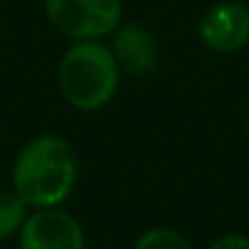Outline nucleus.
<instances>
[{
  "label": "nucleus",
  "instance_id": "f257e3e1",
  "mask_svg": "<svg viewBox=\"0 0 249 249\" xmlns=\"http://www.w3.org/2000/svg\"><path fill=\"white\" fill-rule=\"evenodd\" d=\"M78 157L59 135H39L27 142L13 164V191L30 208H56L76 188Z\"/></svg>",
  "mask_w": 249,
  "mask_h": 249
},
{
  "label": "nucleus",
  "instance_id": "f03ea898",
  "mask_svg": "<svg viewBox=\"0 0 249 249\" xmlns=\"http://www.w3.org/2000/svg\"><path fill=\"white\" fill-rule=\"evenodd\" d=\"M120 86V64L110 47L98 39L76 42L59 64V88L76 110L105 107Z\"/></svg>",
  "mask_w": 249,
  "mask_h": 249
},
{
  "label": "nucleus",
  "instance_id": "7ed1b4c3",
  "mask_svg": "<svg viewBox=\"0 0 249 249\" xmlns=\"http://www.w3.org/2000/svg\"><path fill=\"white\" fill-rule=\"evenodd\" d=\"M44 13L59 35L88 42L117 30L122 0H44Z\"/></svg>",
  "mask_w": 249,
  "mask_h": 249
},
{
  "label": "nucleus",
  "instance_id": "20e7f679",
  "mask_svg": "<svg viewBox=\"0 0 249 249\" xmlns=\"http://www.w3.org/2000/svg\"><path fill=\"white\" fill-rule=\"evenodd\" d=\"M20 249H86L78 220L56 208H37L20 227Z\"/></svg>",
  "mask_w": 249,
  "mask_h": 249
},
{
  "label": "nucleus",
  "instance_id": "39448f33",
  "mask_svg": "<svg viewBox=\"0 0 249 249\" xmlns=\"http://www.w3.org/2000/svg\"><path fill=\"white\" fill-rule=\"evenodd\" d=\"M200 42L220 54L239 52L249 44V8L237 0L213 5L198 25Z\"/></svg>",
  "mask_w": 249,
  "mask_h": 249
},
{
  "label": "nucleus",
  "instance_id": "423d86ee",
  "mask_svg": "<svg viewBox=\"0 0 249 249\" xmlns=\"http://www.w3.org/2000/svg\"><path fill=\"white\" fill-rule=\"evenodd\" d=\"M112 35V54L122 69L135 76H147L157 69V42L144 27L127 25Z\"/></svg>",
  "mask_w": 249,
  "mask_h": 249
},
{
  "label": "nucleus",
  "instance_id": "0eeeda50",
  "mask_svg": "<svg viewBox=\"0 0 249 249\" xmlns=\"http://www.w3.org/2000/svg\"><path fill=\"white\" fill-rule=\"evenodd\" d=\"M27 203L15 191L0 193V239H10L20 232L27 220Z\"/></svg>",
  "mask_w": 249,
  "mask_h": 249
},
{
  "label": "nucleus",
  "instance_id": "6e6552de",
  "mask_svg": "<svg viewBox=\"0 0 249 249\" xmlns=\"http://www.w3.org/2000/svg\"><path fill=\"white\" fill-rule=\"evenodd\" d=\"M135 249H191V244L181 232L171 227H154L135 242Z\"/></svg>",
  "mask_w": 249,
  "mask_h": 249
},
{
  "label": "nucleus",
  "instance_id": "1a4fd4ad",
  "mask_svg": "<svg viewBox=\"0 0 249 249\" xmlns=\"http://www.w3.org/2000/svg\"><path fill=\"white\" fill-rule=\"evenodd\" d=\"M208 249H249V237L244 234H225L220 239H215Z\"/></svg>",
  "mask_w": 249,
  "mask_h": 249
},
{
  "label": "nucleus",
  "instance_id": "9d476101",
  "mask_svg": "<svg viewBox=\"0 0 249 249\" xmlns=\"http://www.w3.org/2000/svg\"><path fill=\"white\" fill-rule=\"evenodd\" d=\"M244 130H247V140H249V115H247V124H244Z\"/></svg>",
  "mask_w": 249,
  "mask_h": 249
}]
</instances>
